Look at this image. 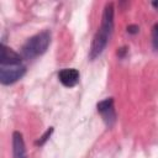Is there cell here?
I'll return each mask as SVG.
<instances>
[{
  "label": "cell",
  "mask_w": 158,
  "mask_h": 158,
  "mask_svg": "<svg viewBox=\"0 0 158 158\" xmlns=\"http://www.w3.org/2000/svg\"><path fill=\"white\" fill-rule=\"evenodd\" d=\"M127 31H128L130 33H136V32H138V27L135 26V25H131V26L127 27Z\"/></svg>",
  "instance_id": "obj_10"
},
{
  "label": "cell",
  "mask_w": 158,
  "mask_h": 158,
  "mask_svg": "<svg viewBox=\"0 0 158 158\" xmlns=\"http://www.w3.org/2000/svg\"><path fill=\"white\" fill-rule=\"evenodd\" d=\"M114 4L112 2H107L105 5L104 12H102V17H101V25L99 27V30L96 31L91 46H90V51H89V58L90 59H95L96 57H99L104 49L106 48L110 37L112 35L114 31Z\"/></svg>",
  "instance_id": "obj_1"
},
{
  "label": "cell",
  "mask_w": 158,
  "mask_h": 158,
  "mask_svg": "<svg viewBox=\"0 0 158 158\" xmlns=\"http://www.w3.org/2000/svg\"><path fill=\"white\" fill-rule=\"evenodd\" d=\"M152 5H153V6H154V7L158 10V1H153V2H152Z\"/></svg>",
  "instance_id": "obj_11"
},
{
  "label": "cell",
  "mask_w": 158,
  "mask_h": 158,
  "mask_svg": "<svg viewBox=\"0 0 158 158\" xmlns=\"http://www.w3.org/2000/svg\"><path fill=\"white\" fill-rule=\"evenodd\" d=\"M22 64L20 54H17L11 48L6 47L5 44H1L0 49V65H17Z\"/></svg>",
  "instance_id": "obj_5"
},
{
  "label": "cell",
  "mask_w": 158,
  "mask_h": 158,
  "mask_svg": "<svg viewBox=\"0 0 158 158\" xmlns=\"http://www.w3.org/2000/svg\"><path fill=\"white\" fill-rule=\"evenodd\" d=\"M12 156L14 158H27L25 142L22 135L19 131L12 133Z\"/></svg>",
  "instance_id": "obj_7"
},
{
  "label": "cell",
  "mask_w": 158,
  "mask_h": 158,
  "mask_svg": "<svg viewBox=\"0 0 158 158\" xmlns=\"http://www.w3.org/2000/svg\"><path fill=\"white\" fill-rule=\"evenodd\" d=\"M26 73L23 64L17 65H0V81L4 85H10L21 79Z\"/></svg>",
  "instance_id": "obj_3"
},
{
  "label": "cell",
  "mask_w": 158,
  "mask_h": 158,
  "mask_svg": "<svg viewBox=\"0 0 158 158\" xmlns=\"http://www.w3.org/2000/svg\"><path fill=\"white\" fill-rule=\"evenodd\" d=\"M152 43L154 49L158 51V22L153 26V30H152Z\"/></svg>",
  "instance_id": "obj_8"
},
{
  "label": "cell",
  "mask_w": 158,
  "mask_h": 158,
  "mask_svg": "<svg viewBox=\"0 0 158 158\" xmlns=\"http://www.w3.org/2000/svg\"><path fill=\"white\" fill-rule=\"evenodd\" d=\"M52 132H53V127H49V128H48V130L44 132V135H43V136H42V137H41V138H40V139L36 142V144L42 146V144H43V143H44V142H46V141L49 138V136L52 135Z\"/></svg>",
  "instance_id": "obj_9"
},
{
  "label": "cell",
  "mask_w": 158,
  "mask_h": 158,
  "mask_svg": "<svg viewBox=\"0 0 158 158\" xmlns=\"http://www.w3.org/2000/svg\"><path fill=\"white\" fill-rule=\"evenodd\" d=\"M96 107H98V111L101 114L106 125L112 126V123L116 120V114H115V109H114V99L107 98V99L98 102Z\"/></svg>",
  "instance_id": "obj_4"
},
{
  "label": "cell",
  "mask_w": 158,
  "mask_h": 158,
  "mask_svg": "<svg viewBox=\"0 0 158 158\" xmlns=\"http://www.w3.org/2000/svg\"><path fill=\"white\" fill-rule=\"evenodd\" d=\"M58 78L64 86L72 88L75 86L79 81V72L74 68H65L58 73Z\"/></svg>",
  "instance_id": "obj_6"
},
{
  "label": "cell",
  "mask_w": 158,
  "mask_h": 158,
  "mask_svg": "<svg viewBox=\"0 0 158 158\" xmlns=\"http://www.w3.org/2000/svg\"><path fill=\"white\" fill-rule=\"evenodd\" d=\"M49 43H51L49 31H42L26 41V43L22 46L21 53L26 59L36 58L47 51Z\"/></svg>",
  "instance_id": "obj_2"
}]
</instances>
